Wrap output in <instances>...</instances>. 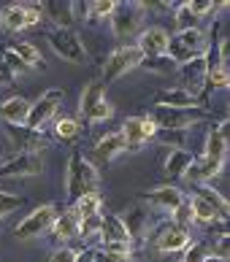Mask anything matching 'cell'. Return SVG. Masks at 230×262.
<instances>
[{"label":"cell","mask_w":230,"mask_h":262,"mask_svg":"<svg viewBox=\"0 0 230 262\" xmlns=\"http://www.w3.org/2000/svg\"><path fill=\"white\" fill-rule=\"evenodd\" d=\"M65 189H68V200L71 206L79 198L98 192V168L76 149L68 160V170H65Z\"/></svg>","instance_id":"obj_1"},{"label":"cell","mask_w":230,"mask_h":262,"mask_svg":"<svg viewBox=\"0 0 230 262\" xmlns=\"http://www.w3.org/2000/svg\"><path fill=\"white\" fill-rule=\"evenodd\" d=\"M79 114L84 122L90 124H98V122H106L114 116V108L106 98V84L100 79H92L84 84V90L79 95Z\"/></svg>","instance_id":"obj_2"},{"label":"cell","mask_w":230,"mask_h":262,"mask_svg":"<svg viewBox=\"0 0 230 262\" xmlns=\"http://www.w3.org/2000/svg\"><path fill=\"white\" fill-rule=\"evenodd\" d=\"M46 41H49V49L65 62L81 65L87 62V49H84V41L79 38L76 30H65V27H54V30L46 33Z\"/></svg>","instance_id":"obj_3"},{"label":"cell","mask_w":230,"mask_h":262,"mask_svg":"<svg viewBox=\"0 0 230 262\" xmlns=\"http://www.w3.org/2000/svg\"><path fill=\"white\" fill-rule=\"evenodd\" d=\"M54 219H57V208L54 206H49V203H46V206H38L14 227V235L19 241H35V238H41L44 232L52 230Z\"/></svg>","instance_id":"obj_4"},{"label":"cell","mask_w":230,"mask_h":262,"mask_svg":"<svg viewBox=\"0 0 230 262\" xmlns=\"http://www.w3.org/2000/svg\"><path fill=\"white\" fill-rule=\"evenodd\" d=\"M65 100V92L57 90V86H52V90H46L41 98H38L35 103H30V111H27V127L33 130H41L46 122L54 119V114L60 111V105Z\"/></svg>","instance_id":"obj_5"},{"label":"cell","mask_w":230,"mask_h":262,"mask_svg":"<svg viewBox=\"0 0 230 262\" xmlns=\"http://www.w3.org/2000/svg\"><path fill=\"white\" fill-rule=\"evenodd\" d=\"M143 62V54L136 49V46H119V49H114L111 57L106 60V68H103V84H109V81H117L122 79L124 73H130V71H136V68Z\"/></svg>","instance_id":"obj_6"},{"label":"cell","mask_w":230,"mask_h":262,"mask_svg":"<svg viewBox=\"0 0 230 262\" xmlns=\"http://www.w3.org/2000/svg\"><path fill=\"white\" fill-rule=\"evenodd\" d=\"M206 111L203 108H193V111H174V108H155L152 114V122H155L157 133H168V130H181L184 133L187 127L203 122Z\"/></svg>","instance_id":"obj_7"},{"label":"cell","mask_w":230,"mask_h":262,"mask_svg":"<svg viewBox=\"0 0 230 262\" xmlns=\"http://www.w3.org/2000/svg\"><path fill=\"white\" fill-rule=\"evenodd\" d=\"M44 173V160L38 154L16 151L0 162V179H33Z\"/></svg>","instance_id":"obj_8"},{"label":"cell","mask_w":230,"mask_h":262,"mask_svg":"<svg viewBox=\"0 0 230 262\" xmlns=\"http://www.w3.org/2000/svg\"><path fill=\"white\" fill-rule=\"evenodd\" d=\"M141 16H143V8L138 3H117L111 14V30L114 35L124 41V38L136 35L138 27H141Z\"/></svg>","instance_id":"obj_9"},{"label":"cell","mask_w":230,"mask_h":262,"mask_svg":"<svg viewBox=\"0 0 230 262\" xmlns=\"http://www.w3.org/2000/svg\"><path fill=\"white\" fill-rule=\"evenodd\" d=\"M6 135H8V141H11V146L22 154H41L49 146V141L44 138V133L27 127V124H8Z\"/></svg>","instance_id":"obj_10"},{"label":"cell","mask_w":230,"mask_h":262,"mask_svg":"<svg viewBox=\"0 0 230 262\" xmlns=\"http://www.w3.org/2000/svg\"><path fill=\"white\" fill-rule=\"evenodd\" d=\"M206 71H208L206 54L203 57H195V60H190L184 65H179L176 68V76H179V81H181L179 90H184V92L198 95V98H200V92L206 90Z\"/></svg>","instance_id":"obj_11"},{"label":"cell","mask_w":230,"mask_h":262,"mask_svg":"<svg viewBox=\"0 0 230 262\" xmlns=\"http://www.w3.org/2000/svg\"><path fill=\"white\" fill-rule=\"evenodd\" d=\"M193 241H190V230L176 225V222H168L162 225L157 238H155V249L160 254H176V251H184Z\"/></svg>","instance_id":"obj_12"},{"label":"cell","mask_w":230,"mask_h":262,"mask_svg":"<svg viewBox=\"0 0 230 262\" xmlns=\"http://www.w3.org/2000/svg\"><path fill=\"white\" fill-rule=\"evenodd\" d=\"M168 43H171V33L165 30V27H160V25H152V27H147V30L138 35L136 49L143 57H160V54L168 52Z\"/></svg>","instance_id":"obj_13"},{"label":"cell","mask_w":230,"mask_h":262,"mask_svg":"<svg viewBox=\"0 0 230 262\" xmlns=\"http://www.w3.org/2000/svg\"><path fill=\"white\" fill-rule=\"evenodd\" d=\"M184 192L176 189V187H171V184H162V187H155V189H149V192H143V200H149L155 208L160 211H165V213H174L181 203H184Z\"/></svg>","instance_id":"obj_14"},{"label":"cell","mask_w":230,"mask_h":262,"mask_svg":"<svg viewBox=\"0 0 230 262\" xmlns=\"http://www.w3.org/2000/svg\"><path fill=\"white\" fill-rule=\"evenodd\" d=\"M155 108H174V111H193V108H203L198 95H190L184 90H162L155 100Z\"/></svg>","instance_id":"obj_15"},{"label":"cell","mask_w":230,"mask_h":262,"mask_svg":"<svg viewBox=\"0 0 230 262\" xmlns=\"http://www.w3.org/2000/svg\"><path fill=\"white\" fill-rule=\"evenodd\" d=\"M222 165L225 162H219V160H208V157H193V162H190V168H187V173H184V179L190 181V184H208L219 170H222Z\"/></svg>","instance_id":"obj_16"},{"label":"cell","mask_w":230,"mask_h":262,"mask_svg":"<svg viewBox=\"0 0 230 262\" xmlns=\"http://www.w3.org/2000/svg\"><path fill=\"white\" fill-rule=\"evenodd\" d=\"M124 149H128V146H124L122 133L114 130V133H106V135H100V138H98V143L92 146V157H98L100 162H114Z\"/></svg>","instance_id":"obj_17"},{"label":"cell","mask_w":230,"mask_h":262,"mask_svg":"<svg viewBox=\"0 0 230 262\" xmlns=\"http://www.w3.org/2000/svg\"><path fill=\"white\" fill-rule=\"evenodd\" d=\"M27 111H30V100L22 98V95H14V98L0 103V119L6 124H25Z\"/></svg>","instance_id":"obj_18"},{"label":"cell","mask_w":230,"mask_h":262,"mask_svg":"<svg viewBox=\"0 0 230 262\" xmlns=\"http://www.w3.org/2000/svg\"><path fill=\"white\" fill-rule=\"evenodd\" d=\"M98 235L103 244H111V241H119V244H133L128 230H124L122 219L117 216V213H106V216H100V230Z\"/></svg>","instance_id":"obj_19"},{"label":"cell","mask_w":230,"mask_h":262,"mask_svg":"<svg viewBox=\"0 0 230 262\" xmlns=\"http://www.w3.org/2000/svg\"><path fill=\"white\" fill-rule=\"evenodd\" d=\"M76 232H79V219H76L73 208L57 213V219L52 222V235H54L57 244H65V241L76 238Z\"/></svg>","instance_id":"obj_20"},{"label":"cell","mask_w":230,"mask_h":262,"mask_svg":"<svg viewBox=\"0 0 230 262\" xmlns=\"http://www.w3.org/2000/svg\"><path fill=\"white\" fill-rule=\"evenodd\" d=\"M44 6V14L52 19V22L57 27H65V30H71V25H73V8L71 3H65V0H46Z\"/></svg>","instance_id":"obj_21"},{"label":"cell","mask_w":230,"mask_h":262,"mask_svg":"<svg viewBox=\"0 0 230 262\" xmlns=\"http://www.w3.org/2000/svg\"><path fill=\"white\" fill-rule=\"evenodd\" d=\"M122 138H124V146L128 149H138L143 146L149 138H147V133H143V122H141V116H128V119L122 122Z\"/></svg>","instance_id":"obj_22"},{"label":"cell","mask_w":230,"mask_h":262,"mask_svg":"<svg viewBox=\"0 0 230 262\" xmlns=\"http://www.w3.org/2000/svg\"><path fill=\"white\" fill-rule=\"evenodd\" d=\"M122 225H124V230H128V235H130V241L133 238H143V232H147V211L143 208H138V206H133V208H128L122 213Z\"/></svg>","instance_id":"obj_23"},{"label":"cell","mask_w":230,"mask_h":262,"mask_svg":"<svg viewBox=\"0 0 230 262\" xmlns=\"http://www.w3.org/2000/svg\"><path fill=\"white\" fill-rule=\"evenodd\" d=\"M193 162V154L184 151V149H171L168 160H165V176L171 179H184V173Z\"/></svg>","instance_id":"obj_24"},{"label":"cell","mask_w":230,"mask_h":262,"mask_svg":"<svg viewBox=\"0 0 230 262\" xmlns=\"http://www.w3.org/2000/svg\"><path fill=\"white\" fill-rule=\"evenodd\" d=\"M0 25H3V30H8V33L25 30V6H19V3L6 6L3 11H0Z\"/></svg>","instance_id":"obj_25"},{"label":"cell","mask_w":230,"mask_h":262,"mask_svg":"<svg viewBox=\"0 0 230 262\" xmlns=\"http://www.w3.org/2000/svg\"><path fill=\"white\" fill-rule=\"evenodd\" d=\"M187 203H190V208H193V219H198V222H225L217 213V208L212 206V203H206L203 198H198L195 192L187 198Z\"/></svg>","instance_id":"obj_26"},{"label":"cell","mask_w":230,"mask_h":262,"mask_svg":"<svg viewBox=\"0 0 230 262\" xmlns=\"http://www.w3.org/2000/svg\"><path fill=\"white\" fill-rule=\"evenodd\" d=\"M100 206H103V200L98 192H90V195H84L73 203V213H76V219H87V216H95V213H100Z\"/></svg>","instance_id":"obj_27"},{"label":"cell","mask_w":230,"mask_h":262,"mask_svg":"<svg viewBox=\"0 0 230 262\" xmlns=\"http://www.w3.org/2000/svg\"><path fill=\"white\" fill-rule=\"evenodd\" d=\"M14 49V54L22 60L27 68H38L41 65L44 68V57H41V49H35V43H30V41H22V43H16V46H11Z\"/></svg>","instance_id":"obj_28"},{"label":"cell","mask_w":230,"mask_h":262,"mask_svg":"<svg viewBox=\"0 0 230 262\" xmlns=\"http://www.w3.org/2000/svg\"><path fill=\"white\" fill-rule=\"evenodd\" d=\"M143 68V71H152V73H160V76H165V73H176V62L171 60L168 54H160V57H143V62L138 65Z\"/></svg>","instance_id":"obj_29"},{"label":"cell","mask_w":230,"mask_h":262,"mask_svg":"<svg viewBox=\"0 0 230 262\" xmlns=\"http://www.w3.org/2000/svg\"><path fill=\"white\" fill-rule=\"evenodd\" d=\"M195 195L198 198H203L206 203H212V206L217 208V213L222 219H227V200L219 195V192L214 189V187H208V184H198V189H195Z\"/></svg>","instance_id":"obj_30"},{"label":"cell","mask_w":230,"mask_h":262,"mask_svg":"<svg viewBox=\"0 0 230 262\" xmlns=\"http://www.w3.org/2000/svg\"><path fill=\"white\" fill-rule=\"evenodd\" d=\"M54 135L60 141H76V135H79V119H73V116L57 119L54 122Z\"/></svg>","instance_id":"obj_31"},{"label":"cell","mask_w":230,"mask_h":262,"mask_svg":"<svg viewBox=\"0 0 230 262\" xmlns=\"http://www.w3.org/2000/svg\"><path fill=\"white\" fill-rule=\"evenodd\" d=\"M174 22H176V30H193V27H198V16L190 11L187 3H179L174 8Z\"/></svg>","instance_id":"obj_32"},{"label":"cell","mask_w":230,"mask_h":262,"mask_svg":"<svg viewBox=\"0 0 230 262\" xmlns=\"http://www.w3.org/2000/svg\"><path fill=\"white\" fill-rule=\"evenodd\" d=\"M230 84V76H227V68L222 65H214L206 71V90H227Z\"/></svg>","instance_id":"obj_33"},{"label":"cell","mask_w":230,"mask_h":262,"mask_svg":"<svg viewBox=\"0 0 230 262\" xmlns=\"http://www.w3.org/2000/svg\"><path fill=\"white\" fill-rule=\"evenodd\" d=\"M0 60L6 62V68L11 71V76H14V79H16V76H22V73H27V65H25L22 60H19L16 54H14V49H11V46H6V49L0 52Z\"/></svg>","instance_id":"obj_34"},{"label":"cell","mask_w":230,"mask_h":262,"mask_svg":"<svg viewBox=\"0 0 230 262\" xmlns=\"http://www.w3.org/2000/svg\"><path fill=\"white\" fill-rule=\"evenodd\" d=\"M117 3H119V0H95V3H90V16H95V19H111Z\"/></svg>","instance_id":"obj_35"},{"label":"cell","mask_w":230,"mask_h":262,"mask_svg":"<svg viewBox=\"0 0 230 262\" xmlns=\"http://www.w3.org/2000/svg\"><path fill=\"white\" fill-rule=\"evenodd\" d=\"M187 6H190V11H193L198 19H200V16H206V14H212L214 8H227L225 0H222V3H212V0H190Z\"/></svg>","instance_id":"obj_36"},{"label":"cell","mask_w":230,"mask_h":262,"mask_svg":"<svg viewBox=\"0 0 230 262\" xmlns=\"http://www.w3.org/2000/svg\"><path fill=\"white\" fill-rule=\"evenodd\" d=\"M100 216H103V213H95V216L79 219V232H76V235H81V238H92L95 232L100 230Z\"/></svg>","instance_id":"obj_37"},{"label":"cell","mask_w":230,"mask_h":262,"mask_svg":"<svg viewBox=\"0 0 230 262\" xmlns=\"http://www.w3.org/2000/svg\"><path fill=\"white\" fill-rule=\"evenodd\" d=\"M155 138L162 143V146H171V149H181L184 146V133L181 130H168V133H157Z\"/></svg>","instance_id":"obj_38"},{"label":"cell","mask_w":230,"mask_h":262,"mask_svg":"<svg viewBox=\"0 0 230 262\" xmlns=\"http://www.w3.org/2000/svg\"><path fill=\"white\" fill-rule=\"evenodd\" d=\"M22 203H25V200L19 198V195H11V192H3V189H0V216H8V213L16 211Z\"/></svg>","instance_id":"obj_39"},{"label":"cell","mask_w":230,"mask_h":262,"mask_svg":"<svg viewBox=\"0 0 230 262\" xmlns=\"http://www.w3.org/2000/svg\"><path fill=\"white\" fill-rule=\"evenodd\" d=\"M181 262H203L206 259V254H208V249L203 246V244H190L184 251H181Z\"/></svg>","instance_id":"obj_40"},{"label":"cell","mask_w":230,"mask_h":262,"mask_svg":"<svg viewBox=\"0 0 230 262\" xmlns=\"http://www.w3.org/2000/svg\"><path fill=\"white\" fill-rule=\"evenodd\" d=\"M100 251H106V254H119V257H130L133 244H119V241H111V244H103Z\"/></svg>","instance_id":"obj_41"},{"label":"cell","mask_w":230,"mask_h":262,"mask_svg":"<svg viewBox=\"0 0 230 262\" xmlns=\"http://www.w3.org/2000/svg\"><path fill=\"white\" fill-rule=\"evenodd\" d=\"M41 8H35V6H25V30L27 27H35L38 22H41Z\"/></svg>","instance_id":"obj_42"},{"label":"cell","mask_w":230,"mask_h":262,"mask_svg":"<svg viewBox=\"0 0 230 262\" xmlns=\"http://www.w3.org/2000/svg\"><path fill=\"white\" fill-rule=\"evenodd\" d=\"M49 262H76V251L68 249V246H62V249H57L54 254L49 257Z\"/></svg>","instance_id":"obj_43"},{"label":"cell","mask_w":230,"mask_h":262,"mask_svg":"<svg viewBox=\"0 0 230 262\" xmlns=\"http://www.w3.org/2000/svg\"><path fill=\"white\" fill-rule=\"evenodd\" d=\"M95 262H130V257H119V254H106V251H95Z\"/></svg>","instance_id":"obj_44"},{"label":"cell","mask_w":230,"mask_h":262,"mask_svg":"<svg viewBox=\"0 0 230 262\" xmlns=\"http://www.w3.org/2000/svg\"><path fill=\"white\" fill-rule=\"evenodd\" d=\"M214 257H222V259H227V235H219V241H217V249L212 251Z\"/></svg>","instance_id":"obj_45"},{"label":"cell","mask_w":230,"mask_h":262,"mask_svg":"<svg viewBox=\"0 0 230 262\" xmlns=\"http://www.w3.org/2000/svg\"><path fill=\"white\" fill-rule=\"evenodd\" d=\"M71 8H73V19L76 16H81V19L90 16V3H71Z\"/></svg>","instance_id":"obj_46"},{"label":"cell","mask_w":230,"mask_h":262,"mask_svg":"<svg viewBox=\"0 0 230 262\" xmlns=\"http://www.w3.org/2000/svg\"><path fill=\"white\" fill-rule=\"evenodd\" d=\"M76 262H95V249H81V251H76Z\"/></svg>","instance_id":"obj_47"},{"label":"cell","mask_w":230,"mask_h":262,"mask_svg":"<svg viewBox=\"0 0 230 262\" xmlns=\"http://www.w3.org/2000/svg\"><path fill=\"white\" fill-rule=\"evenodd\" d=\"M14 81V76H11V71L6 68V62L0 60V84H11Z\"/></svg>","instance_id":"obj_48"},{"label":"cell","mask_w":230,"mask_h":262,"mask_svg":"<svg viewBox=\"0 0 230 262\" xmlns=\"http://www.w3.org/2000/svg\"><path fill=\"white\" fill-rule=\"evenodd\" d=\"M203 262H227V259H222V257H214V254H206V259Z\"/></svg>","instance_id":"obj_49"}]
</instances>
